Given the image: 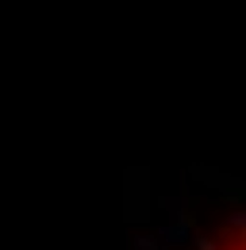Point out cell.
I'll return each mask as SVG.
<instances>
[{
	"label": "cell",
	"mask_w": 246,
	"mask_h": 250,
	"mask_svg": "<svg viewBox=\"0 0 246 250\" xmlns=\"http://www.w3.org/2000/svg\"><path fill=\"white\" fill-rule=\"evenodd\" d=\"M192 239V227H188V219H177V223H165V227H158V243L165 250H177L184 247Z\"/></svg>",
	"instance_id": "1"
},
{
	"label": "cell",
	"mask_w": 246,
	"mask_h": 250,
	"mask_svg": "<svg viewBox=\"0 0 246 250\" xmlns=\"http://www.w3.org/2000/svg\"><path fill=\"white\" fill-rule=\"evenodd\" d=\"M227 227H231V231H246V212H231V216H227Z\"/></svg>",
	"instance_id": "2"
},
{
	"label": "cell",
	"mask_w": 246,
	"mask_h": 250,
	"mask_svg": "<svg viewBox=\"0 0 246 250\" xmlns=\"http://www.w3.org/2000/svg\"><path fill=\"white\" fill-rule=\"evenodd\" d=\"M192 243H196V250H219V243H215V239H204V235H196Z\"/></svg>",
	"instance_id": "3"
},
{
	"label": "cell",
	"mask_w": 246,
	"mask_h": 250,
	"mask_svg": "<svg viewBox=\"0 0 246 250\" xmlns=\"http://www.w3.org/2000/svg\"><path fill=\"white\" fill-rule=\"evenodd\" d=\"M135 247H139V250H158L162 243H154V239H146V235H139V239H135Z\"/></svg>",
	"instance_id": "4"
}]
</instances>
